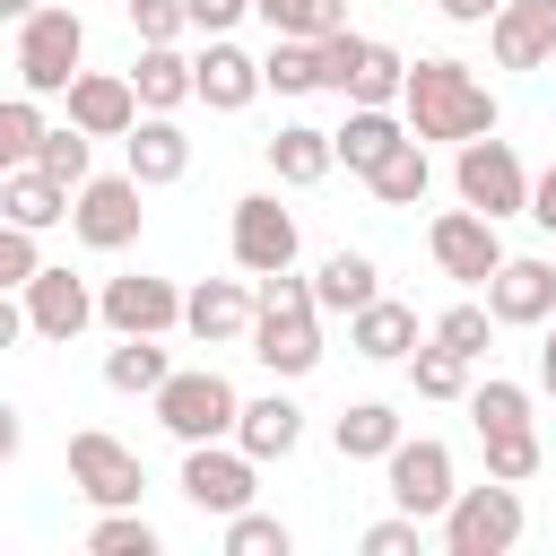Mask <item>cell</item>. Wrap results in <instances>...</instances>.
Wrapping results in <instances>:
<instances>
[{
	"instance_id": "6da1fadb",
	"label": "cell",
	"mask_w": 556,
	"mask_h": 556,
	"mask_svg": "<svg viewBox=\"0 0 556 556\" xmlns=\"http://www.w3.org/2000/svg\"><path fill=\"white\" fill-rule=\"evenodd\" d=\"M400 122H408V139H426V148H460V139L495 130V87H486L469 61H452V52L408 61V78H400Z\"/></svg>"
},
{
	"instance_id": "7a4b0ae2",
	"label": "cell",
	"mask_w": 556,
	"mask_h": 556,
	"mask_svg": "<svg viewBox=\"0 0 556 556\" xmlns=\"http://www.w3.org/2000/svg\"><path fill=\"white\" fill-rule=\"evenodd\" d=\"M252 356L278 374V382H304L321 365V304H313V278L295 269H261L252 278Z\"/></svg>"
},
{
	"instance_id": "3957f363",
	"label": "cell",
	"mask_w": 556,
	"mask_h": 556,
	"mask_svg": "<svg viewBox=\"0 0 556 556\" xmlns=\"http://www.w3.org/2000/svg\"><path fill=\"white\" fill-rule=\"evenodd\" d=\"M434 530H443V556H513L521 530H530V513H521V486L486 478V486H452V504L434 513Z\"/></svg>"
},
{
	"instance_id": "277c9868",
	"label": "cell",
	"mask_w": 556,
	"mask_h": 556,
	"mask_svg": "<svg viewBox=\"0 0 556 556\" xmlns=\"http://www.w3.org/2000/svg\"><path fill=\"white\" fill-rule=\"evenodd\" d=\"M452 191H460V208H478V217H521L530 208V165L513 156V139H495V130H478V139H460L452 148Z\"/></svg>"
},
{
	"instance_id": "5b68a950",
	"label": "cell",
	"mask_w": 556,
	"mask_h": 556,
	"mask_svg": "<svg viewBox=\"0 0 556 556\" xmlns=\"http://www.w3.org/2000/svg\"><path fill=\"white\" fill-rule=\"evenodd\" d=\"M148 400H156V426H165L174 443H217V434H235V408H243V391H235L217 365H182V374H165Z\"/></svg>"
},
{
	"instance_id": "8992f818",
	"label": "cell",
	"mask_w": 556,
	"mask_h": 556,
	"mask_svg": "<svg viewBox=\"0 0 556 556\" xmlns=\"http://www.w3.org/2000/svg\"><path fill=\"white\" fill-rule=\"evenodd\" d=\"M78 61H87V17L78 9L43 0L35 17H17V87L26 96H61L78 78Z\"/></svg>"
},
{
	"instance_id": "52a82bcc",
	"label": "cell",
	"mask_w": 556,
	"mask_h": 556,
	"mask_svg": "<svg viewBox=\"0 0 556 556\" xmlns=\"http://www.w3.org/2000/svg\"><path fill=\"white\" fill-rule=\"evenodd\" d=\"M182 495H191V513H243L252 495H261V460L235 443V434H217V443H182Z\"/></svg>"
},
{
	"instance_id": "ba28073f",
	"label": "cell",
	"mask_w": 556,
	"mask_h": 556,
	"mask_svg": "<svg viewBox=\"0 0 556 556\" xmlns=\"http://www.w3.org/2000/svg\"><path fill=\"white\" fill-rule=\"evenodd\" d=\"M139 182H130V165L122 174H87L78 191H70V235L87 243V252H130L139 243Z\"/></svg>"
},
{
	"instance_id": "9c48e42d",
	"label": "cell",
	"mask_w": 556,
	"mask_h": 556,
	"mask_svg": "<svg viewBox=\"0 0 556 556\" xmlns=\"http://www.w3.org/2000/svg\"><path fill=\"white\" fill-rule=\"evenodd\" d=\"M96 321H104L113 339H165V330H182V287H174V278H148V269L104 278V287H96Z\"/></svg>"
},
{
	"instance_id": "30bf717a",
	"label": "cell",
	"mask_w": 556,
	"mask_h": 556,
	"mask_svg": "<svg viewBox=\"0 0 556 556\" xmlns=\"http://www.w3.org/2000/svg\"><path fill=\"white\" fill-rule=\"evenodd\" d=\"M382 495H391L400 513L434 521V513L452 504V443H434V434H400V443L382 452Z\"/></svg>"
},
{
	"instance_id": "8fae6325",
	"label": "cell",
	"mask_w": 556,
	"mask_h": 556,
	"mask_svg": "<svg viewBox=\"0 0 556 556\" xmlns=\"http://www.w3.org/2000/svg\"><path fill=\"white\" fill-rule=\"evenodd\" d=\"M478 304L495 313V330H539V321H556V261L504 252V261L486 269V295H478Z\"/></svg>"
},
{
	"instance_id": "7c38bea8",
	"label": "cell",
	"mask_w": 556,
	"mask_h": 556,
	"mask_svg": "<svg viewBox=\"0 0 556 556\" xmlns=\"http://www.w3.org/2000/svg\"><path fill=\"white\" fill-rule=\"evenodd\" d=\"M70 486L104 513V504H139L148 469H139V452H130V443H113L104 426H78V434H70Z\"/></svg>"
},
{
	"instance_id": "4fadbf2b",
	"label": "cell",
	"mask_w": 556,
	"mask_h": 556,
	"mask_svg": "<svg viewBox=\"0 0 556 556\" xmlns=\"http://www.w3.org/2000/svg\"><path fill=\"white\" fill-rule=\"evenodd\" d=\"M226 243H235V269H252V278L261 269H295V208H278V191H243Z\"/></svg>"
},
{
	"instance_id": "5bb4252c",
	"label": "cell",
	"mask_w": 556,
	"mask_h": 556,
	"mask_svg": "<svg viewBox=\"0 0 556 556\" xmlns=\"http://www.w3.org/2000/svg\"><path fill=\"white\" fill-rule=\"evenodd\" d=\"M17 304H26V339H61V348L96 321V287H87L78 269H52V261L17 287Z\"/></svg>"
},
{
	"instance_id": "9a60e30c",
	"label": "cell",
	"mask_w": 556,
	"mask_h": 556,
	"mask_svg": "<svg viewBox=\"0 0 556 556\" xmlns=\"http://www.w3.org/2000/svg\"><path fill=\"white\" fill-rule=\"evenodd\" d=\"M426 252H434V269H443V278L486 287V269L504 261V235H495V217H478V208H443V217L426 226Z\"/></svg>"
},
{
	"instance_id": "2e32d148",
	"label": "cell",
	"mask_w": 556,
	"mask_h": 556,
	"mask_svg": "<svg viewBox=\"0 0 556 556\" xmlns=\"http://www.w3.org/2000/svg\"><path fill=\"white\" fill-rule=\"evenodd\" d=\"M486 52H495V70H547L556 61V0H495Z\"/></svg>"
},
{
	"instance_id": "e0dca14e",
	"label": "cell",
	"mask_w": 556,
	"mask_h": 556,
	"mask_svg": "<svg viewBox=\"0 0 556 556\" xmlns=\"http://www.w3.org/2000/svg\"><path fill=\"white\" fill-rule=\"evenodd\" d=\"M261 96V52H243L235 35H208L200 52H191V104H208V113H243Z\"/></svg>"
},
{
	"instance_id": "ac0fdd59",
	"label": "cell",
	"mask_w": 556,
	"mask_h": 556,
	"mask_svg": "<svg viewBox=\"0 0 556 556\" xmlns=\"http://www.w3.org/2000/svg\"><path fill=\"white\" fill-rule=\"evenodd\" d=\"M61 104H70V122H78L87 139H122V130L139 122V96H130V70H78V78L61 87Z\"/></svg>"
},
{
	"instance_id": "d6986e66",
	"label": "cell",
	"mask_w": 556,
	"mask_h": 556,
	"mask_svg": "<svg viewBox=\"0 0 556 556\" xmlns=\"http://www.w3.org/2000/svg\"><path fill=\"white\" fill-rule=\"evenodd\" d=\"M122 148H130V182H139V191H165V182L191 174V139H182L174 113H139V122L122 130Z\"/></svg>"
},
{
	"instance_id": "ffe728a7",
	"label": "cell",
	"mask_w": 556,
	"mask_h": 556,
	"mask_svg": "<svg viewBox=\"0 0 556 556\" xmlns=\"http://www.w3.org/2000/svg\"><path fill=\"white\" fill-rule=\"evenodd\" d=\"M182 330H191L200 348H235V339L252 330V287H243V278H200V287H182Z\"/></svg>"
},
{
	"instance_id": "44dd1931",
	"label": "cell",
	"mask_w": 556,
	"mask_h": 556,
	"mask_svg": "<svg viewBox=\"0 0 556 556\" xmlns=\"http://www.w3.org/2000/svg\"><path fill=\"white\" fill-rule=\"evenodd\" d=\"M417 339H426V330H417V304H400V295H374V304L348 313V348H356L365 365H400Z\"/></svg>"
},
{
	"instance_id": "7402d4cb",
	"label": "cell",
	"mask_w": 556,
	"mask_h": 556,
	"mask_svg": "<svg viewBox=\"0 0 556 556\" xmlns=\"http://www.w3.org/2000/svg\"><path fill=\"white\" fill-rule=\"evenodd\" d=\"M400 139H408L400 104H348V122L330 130V156H339L348 174H365V165H382V156H391Z\"/></svg>"
},
{
	"instance_id": "603a6c76",
	"label": "cell",
	"mask_w": 556,
	"mask_h": 556,
	"mask_svg": "<svg viewBox=\"0 0 556 556\" xmlns=\"http://www.w3.org/2000/svg\"><path fill=\"white\" fill-rule=\"evenodd\" d=\"M235 443H243L252 460H287V452L304 443V408H295L287 391H261V400L235 408Z\"/></svg>"
},
{
	"instance_id": "cb8c5ba5",
	"label": "cell",
	"mask_w": 556,
	"mask_h": 556,
	"mask_svg": "<svg viewBox=\"0 0 556 556\" xmlns=\"http://www.w3.org/2000/svg\"><path fill=\"white\" fill-rule=\"evenodd\" d=\"M0 217L26 226V235H43V226L70 217V182H52L43 165H9V174H0Z\"/></svg>"
},
{
	"instance_id": "d4e9b609",
	"label": "cell",
	"mask_w": 556,
	"mask_h": 556,
	"mask_svg": "<svg viewBox=\"0 0 556 556\" xmlns=\"http://www.w3.org/2000/svg\"><path fill=\"white\" fill-rule=\"evenodd\" d=\"M130 96H139V113H182V104H191V52H174V43H139V61H130Z\"/></svg>"
},
{
	"instance_id": "484cf974",
	"label": "cell",
	"mask_w": 556,
	"mask_h": 556,
	"mask_svg": "<svg viewBox=\"0 0 556 556\" xmlns=\"http://www.w3.org/2000/svg\"><path fill=\"white\" fill-rule=\"evenodd\" d=\"M374 295H382V269H374V252H348V243H339V252L313 269V304H321V313H339V321H348L356 304H374Z\"/></svg>"
},
{
	"instance_id": "4316f807",
	"label": "cell",
	"mask_w": 556,
	"mask_h": 556,
	"mask_svg": "<svg viewBox=\"0 0 556 556\" xmlns=\"http://www.w3.org/2000/svg\"><path fill=\"white\" fill-rule=\"evenodd\" d=\"M400 434H408V426H400V408H391V400H348V408L330 417V443H339V460H382Z\"/></svg>"
},
{
	"instance_id": "83f0119b",
	"label": "cell",
	"mask_w": 556,
	"mask_h": 556,
	"mask_svg": "<svg viewBox=\"0 0 556 556\" xmlns=\"http://www.w3.org/2000/svg\"><path fill=\"white\" fill-rule=\"evenodd\" d=\"M330 165H339V156H330V130H313V122H278V139H269V174H278L287 191H313Z\"/></svg>"
},
{
	"instance_id": "f1b7e54d",
	"label": "cell",
	"mask_w": 556,
	"mask_h": 556,
	"mask_svg": "<svg viewBox=\"0 0 556 556\" xmlns=\"http://www.w3.org/2000/svg\"><path fill=\"white\" fill-rule=\"evenodd\" d=\"M426 182H434V165H426V139H400L382 165H365V191H374L382 208H417V200H426Z\"/></svg>"
},
{
	"instance_id": "f546056e",
	"label": "cell",
	"mask_w": 556,
	"mask_h": 556,
	"mask_svg": "<svg viewBox=\"0 0 556 556\" xmlns=\"http://www.w3.org/2000/svg\"><path fill=\"white\" fill-rule=\"evenodd\" d=\"M87 547H96V556H156L165 539H156V521H148L139 504H104V513L87 521Z\"/></svg>"
},
{
	"instance_id": "4dcf8cb0",
	"label": "cell",
	"mask_w": 556,
	"mask_h": 556,
	"mask_svg": "<svg viewBox=\"0 0 556 556\" xmlns=\"http://www.w3.org/2000/svg\"><path fill=\"white\" fill-rule=\"evenodd\" d=\"M35 165H43L52 182H70V191H78V182L96 174V139H87L78 122H43V139H35Z\"/></svg>"
},
{
	"instance_id": "1f68e13d",
	"label": "cell",
	"mask_w": 556,
	"mask_h": 556,
	"mask_svg": "<svg viewBox=\"0 0 556 556\" xmlns=\"http://www.w3.org/2000/svg\"><path fill=\"white\" fill-rule=\"evenodd\" d=\"M408 382H417V400H469V356H452V348H434V339H417L408 356Z\"/></svg>"
},
{
	"instance_id": "d6a6232c",
	"label": "cell",
	"mask_w": 556,
	"mask_h": 556,
	"mask_svg": "<svg viewBox=\"0 0 556 556\" xmlns=\"http://www.w3.org/2000/svg\"><path fill=\"white\" fill-rule=\"evenodd\" d=\"M478 443H486V478H504V486H530L539 460H547L539 452V426H486Z\"/></svg>"
},
{
	"instance_id": "836d02e7",
	"label": "cell",
	"mask_w": 556,
	"mask_h": 556,
	"mask_svg": "<svg viewBox=\"0 0 556 556\" xmlns=\"http://www.w3.org/2000/svg\"><path fill=\"white\" fill-rule=\"evenodd\" d=\"M261 87H278V96H313V87H321V70H313V35H269V52H261Z\"/></svg>"
},
{
	"instance_id": "e575fe53",
	"label": "cell",
	"mask_w": 556,
	"mask_h": 556,
	"mask_svg": "<svg viewBox=\"0 0 556 556\" xmlns=\"http://www.w3.org/2000/svg\"><path fill=\"white\" fill-rule=\"evenodd\" d=\"M400 78H408V61L365 35V52H356V70H348V104H400Z\"/></svg>"
},
{
	"instance_id": "d590c367",
	"label": "cell",
	"mask_w": 556,
	"mask_h": 556,
	"mask_svg": "<svg viewBox=\"0 0 556 556\" xmlns=\"http://www.w3.org/2000/svg\"><path fill=\"white\" fill-rule=\"evenodd\" d=\"M35 139H43V96H0V174L9 165H35Z\"/></svg>"
},
{
	"instance_id": "8d00e7d4",
	"label": "cell",
	"mask_w": 556,
	"mask_h": 556,
	"mask_svg": "<svg viewBox=\"0 0 556 556\" xmlns=\"http://www.w3.org/2000/svg\"><path fill=\"white\" fill-rule=\"evenodd\" d=\"M252 17L269 35H330V26H348V0H252Z\"/></svg>"
},
{
	"instance_id": "74e56055",
	"label": "cell",
	"mask_w": 556,
	"mask_h": 556,
	"mask_svg": "<svg viewBox=\"0 0 556 556\" xmlns=\"http://www.w3.org/2000/svg\"><path fill=\"white\" fill-rule=\"evenodd\" d=\"M165 374H174V356H165L156 339H122V348L104 356V382H113V391H156Z\"/></svg>"
},
{
	"instance_id": "f35d334b",
	"label": "cell",
	"mask_w": 556,
	"mask_h": 556,
	"mask_svg": "<svg viewBox=\"0 0 556 556\" xmlns=\"http://www.w3.org/2000/svg\"><path fill=\"white\" fill-rule=\"evenodd\" d=\"M426 339L478 365V356H486V339H495V313H486V304H452V313H434V330H426Z\"/></svg>"
},
{
	"instance_id": "ab89813d",
	"label": "cell",
	"mask_w": 556,
	"mask_h": 556,
	"mask_svg": "<svg viewBox=\"0 0 556 556\" xmlns=\"http://www.w3.org/2000/svg\"><path fill=\"white\" fill-rule=\"evenodd\" d=\"M287 547H295V530L278 513H252V504L226 513V556H287Z\"/></svg>"
},
{
	"instance_id": "60d3db41",
	"label": "cell",
	"mask_w": 556,
	"mask_h": 556,
	"mask_svg": "<svg viewBox=\"0 0 556 556\" xmlns=\"http://www.w3.org/2000/svg\"><path fill=\"white\" fill-rule=\"evenodd\" d=\"M469 417H478V434L486 426H530V391L504 382V374H486V382H469Z\"/></svg>"
},
{
	"instance_id": "b9f144b4",
	"label": "cell",
	"mask_w": 556,
	"mask_h": 556,
	"mask_svg": "<svg viewBox=\"0 0 556 556\" xmlns=\"http://www.w3.org/2000/svg\"><path fill=\"white\" fill-rule=\"evenodd\" d=\"M356 52H365V35H348V26L313 35V70H321V87H330V96H348V70H356Z\"/></svg>"
},
{
	"instance_id": "7bdbcfd3",
	"label": "cell",
	"mask_w": 556,
	"mask_h": 556,
	"mask_svg": "<svg viewBox=\"0 0 556 556\" xmlns=\"http://www.w3.org/2000/svg\"><path fill=\"white\" fill-rule=\"evenodd\" d=\"M139 43H182V0H122Z\"/></svg>"
},
{
	"instance_id": "ee69618b",
	"label": "cell",
	"mask_w": 556,
	"mask_h": 556,
	"mask_svg": "<svg viewBox=\"0 0 556 556\" xmlns=\"http://www.w3.org/2000/svg\"><path fill=\"white\" fill-rule=\"evenodd\" d=\"M35 269H43V252H35V235H26V226H9V217H0V287H26V278H35Z\"/></svg>"
},
{
	"instance_id": "f6af8a7d",
	"label": "cell",
	"mask_w": 556,
	"mask_h": 556,
	"mask_svg": "<svg viewBox=\"0 0 556 556\" xmlns=\"http://www.w3.org/2000/svg\"><path fill=\"white\" fill-rule=\"evenodd\" d=\"M417 530H426L417 513H391V521H374L356 547H365V556H417Z\"/></svg>"
},
{
	"instance_id": "bcb514c9",
	"label": "cell",
	"mask_w": 556,
	"mask_h": 556,
	"mask_svg": "<svg viewBox=\"0 0 556 556\" xmlns=\"http://www.w3.org/2000/svg\"><path fill=\"white\" fill-rule=\"evenodd\" d=\"M252 17V0H182V26H200V35H235Z\"/></svg>"
},
{
	"instance_id": "7dc6e473",
	"label": "cell",
	"mask_w": 556,
	"mask_h": 556,
	"mask_svg": "<svg viewBox=\"0 0 556 556\" xmlns=\"http://www.w3.org/2000/svg\"><path fill=\"white\" fill-rule=\"evenodd\" d=\"M521 217H539V226L556 235V165H547V174H530V208H521Z\"/></svg>"
},
{
	"instance_id": "c3c4849f",
	"label": "cell",
	"mask_w": 556,
	"mask_h": 556,
	"mask_svg": "<svg viewBox=\"0 0 556 556\" xmlns=\"http://www.w3.org/2000/svg\"><path fill=\"white\" fill-rule=\"evenodd\" d=\"M26 339V304H17V287H0V348H17Z\"/></svg>"
},
{
	"instance_id": "681fc988",
	"label": "cell",
	"mask_w": 556,
	"mask_h": 556,
	"mask_svg": "<svg viewBox=\"0 0 556 556\" xmlns=\"http://www.w3.org/2000/svg\"><path fill=\"white\" fill-rule=\"evenodd\" d=\"M17 443H26V417H17V408H9V400H0V469H9V460H17Z\"/></svg>"
},
{
	"instance_id": "f907efd6",
	"label": "cell",
	"mask_w": 556,
	"mask_h": 556,
	"mask_svg": "<svg viewBox=\"0 0 556 556\" xmlns=\"http://www.w3.org/2000/svg\"><path fill=\"white\" fill-rule=\"evenodd\" d=\"M434 9H443L452 26H486V9H495V0H434Z\"/></svg>"
},
{
	"instance_id": "816d5d0a",
	"label": "cell",
	"mask_w": 556,
	"mask_h": 556,
	"mask_svg": "<svg viewBox=\"0 0 556 556\" xmlns=\"http://www.w3.org/2000/svg\"><path fill=\"white\" fill-rule=\"evenodd\" d=\"M539 391L556 400V330H547V348H539Z\"/></svg>"
},
{
	"instance_id": "f5cc1de1",
	"label": "cell",
	"mask_w": 556,
	"mask_h": 556,
	"mask_svg": "<svg viewBox=\"0 0 556 556\" xmlns=\"http://www.w3.org/2000/svg\"><path fill=\"white\" fill-rule=\"evenodd\" d=\"M43 0H0V26H17V17H35Z\"/></svg>"
}]
</instances>
